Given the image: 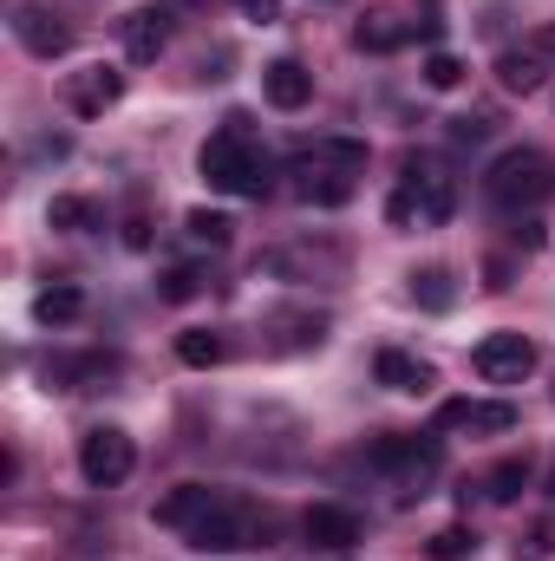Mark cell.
<instances>
[{"mask_svg": "<svg viewBox=\"0 0 555 561\" xmlns=\"http://www.w3.org/2000/svg\"><path fill=\"white\" fill-rule=\"evenodd\" d=\"M360 170H366V144L360 138H314L287 157V190L301 203H314V209H340V203H353Z\"/></svg>", "mask_w": 555, "mask_h": 561, "instance_id": "cell-1", "label": "cell"}, {"mask_svg": "<svg viewBox=\"0 0 555 561\" xmlns=\"http://www.w3.org/2000/svg\"><path fill=\"white\" fill-rule=\"evenodd\" d=\"M196 163H203V183L223 190V196H249V203H262V190H269V150L256 144V131H249L242 112L223 118V131L203 144Z\"/></svg>", "mask_w": 555, "mask_h": 561, "instance_id": "cell-2", "label": "cell"}, {"mask_svg": "<svg viewBox=\"0 0 555 561\" xmlns=\"http://www.w3.org/2000/svg\"><path fill=\"white\" fill-rule=\"evenodd\" d=\"M484 196H490L497 209H543V203L555 196V163L536 150V144H510V150L490 157Z\"/></svg>", "mask_w": 555, "mask_h": 561, "instance_id": "cell-3", "label": "cell"}, {"mask_svg": "<svg viewBox=\"0 0 555 561\" xmlns=\"http://www.w3.org/2000/svg\"><path fill=\"white\" fill-rule=\"evenodd\" d=\"M451 209H457V190H451V176L431 157H412L399 190L386 196V222L393 229H438V222H451Z\"/></svg>", "mask_w": 555, "mask_h": 561, "instance_id": "cell-4", "label": "cell"}, {"mask_svg": "<svg viewBox=\"0 0 555 561\" xmlns=\"http://www.w3.org/2000/svg\"><path fill=\"white\" fill-rule=\"evenodd\" d=\"M366 463L399 477V483H431L444 470V444L438 437H412V431H386V437L366 444Z\"/></svg>", "mask_w": 555, "mask_h": 561, "instance_id": "cell-5", "label": "cell"}, {"mask_svg": "<svg viewBox=\"0 0 555 561\" xmlns=\"http://www.w3.org/2000/svg\"><path fill=\"white\" fill-rule=\"evenodd\" d=\"M132 463H138L132 431H118V424H92V431L79 437V477H86L92 490L125 483V477H132Z\"/></svg>", "mask_w": 555, "mask_h": 561, "instance_id": "cell-6", "label": "cell"}, {"mask_svg": "<svg viewBox=\"0 0 555 561\" xmlns=\"http://www.w3.org/2000/svg\"><path fill=\"white\" fill-rule=\"evenodd\" d=\"M471 373L484 379V386H523L530 373H536V340H523V333H484L477 346H471Z\"/></svg>", "mask_w": 555, "mask_h": 561, "instance_id": "cell-7", "label": "cell"}, {"mask_svg": "<svg viewBox=\"0 0 555 561\" xmlns=\"http://www.w3.org/2000/svg\"><path fill=\"white\" fill-rule=\"evenodd\" d=\"M190 549H262V542H256V510L223 490V503L190 529Z\"/></svg>", "mask_w": 555, "mask_h": 561, "instance_id": "cell-8", "label": "cell"}, {"mask_svg": "<svg viewBox=\"0 0 555 561\" xmlns=\"http://www.w3.org/2000/svg\"><path fill=\"white\" fill-rule=\"evenodd\" d=\"M438 431L510 437V431H517V405H510V399H444V405H438Z\"/></svg>", "mask_w": 555, "mask_h": 561, "instance_id": "cell-9", "label": "cell"}, {"mask_svg": "<svg viewBox=\"0 0 555 561\" xmlns=\"http://www.w3.org/2000/svg\"><path fill=\"white\" fill-rule=\"evenodd\" d=\"M118 99H125V72L118 66H79V72H66V105L79 118H105Z\"/></svg>", "mask_w": 555, "mask_h": 561, "instance_id": "cell-10", "label": "cell"}, {"mask_svg": "<svg viewBox=\"0 0 555 561\" xmlns=\"http://www.w3.org/2000/svg\"><path fill=\"white\" fill-rule=\"evenodd\" d=\"M13 39H20L33 59H59V53L72 46V33H66L46 7H33V0H20V7H13Z\"/></svg>", "mask_w": 555, "mask_h": 561, "instance_id": "cell-11", "label": "cell"}, {"mask_svg": "<svg viewBox=\"0 0 555 561\" xmlns=\"http://www.w3.org/2000/svg\"><path fill=\"white\" fill-rule=\"evenodd\" d=\"M216 503H223V490H209V483H177V490L157 503V523H163V529H177V536H190Z\"/></svg>", "mask_w": 555, "mask_h": 561, "instance_id": "cell-12", "label": "cell"}, {"mask_svg": "<svg viewBox=\"0 0 555 561\" xmlns=\"http://www.w3.org/2000/svg\"><path fill=\"white\" fill-rule=\"evenodd\" d=\"M301 529H307V542H314V549H333V556L360 542V516H353L347 503H314V510L301 516Z\"/></svg>", "mask_w": 555, "mask_h": 561, "instance_id": "cell-13", "label": "cell"}, {"mask_svg": "<svg viewBox=\"0 0 555 561\" xmlns=\"http://www.w3.org/2000/svg\"><path fill=\"white\" fill-rule=\"evenodd\" d=\"M262 99H269L275 112H301V105L314 99V72H307L301 59H275V66H262Z\"/></svg>", "mask_w": 555, "mask_h": 561, "instance_id": "cell-14", "label": "cell"}, {"mask_svg": "<svg viewBox=\"0 0 555 561\" xmlns=\"http://www.w3.org/2000/svg\"><path fill=\"white\" fill-rule=\"evenodd\" d=\"M163 46H170V13H163V7H132V13H125V53H132L138 66H150Z\"/></svg>", "mask_w": 555, "mask_h": 561, "instance_id": "cell-15", "label": "cell"}, {"mask_svg": "<svg viewBox=\"0 0 555 561\" xmlns=\"http://www.w3.org/2000/svg\"><path fill=\"white\" fill-rule=\"evenodd\" d=\"M543 79H550V59H543L536 46H510V53H497V85H503V92L530 99Z\"/></svg>", "mask_w": 555, "mask_h": 561, "instance_id": "cell-16", "label": "cell"}, {"mask_svg": "<svg viewBox=\"0 0 555 561\" xmlns=\"http://www.w3.org/2000/svg\"><path fill=\"white\" fill-rule=\"evenodd\" d=\"M373 379H380L386 392H431V366L412 359V353H399V346H386V353L373 359Z\"/></svg>", "mask_w": 555, "mask_h": 561, "instance_id": "cell-17", "label": "cell"}, {"mask_svg": "<svg viewBox=\"0 0 555 561\" xmlns=\"http://www.w3.org/2000/svg\"><path fill=\"white\" fill-rule=\"evenodd\" d=\"M46 222L66 229V236H92V229H105V209L92 196H53L46 203Z\"/></svg>", "mask_w": 555, "mask_h": 561, "instance_id": "cell-18", "label": "cell"}, {"mask_svg": "<svg viewBox=\"0 0 555 561\" xmlns=\"http://www.w3.org/2000/svg\"><path fill=\"white\" fill-rule=\"evenodd\" d=\"M79 313H86V294H79L72 280H59V287H46V294L33 300V320H39V327H72Z\"/></svg>", "mask_w": 555, "mask_h": 561, "instance_id": "cell-19", "label": "cell"}, {"mask_svg": "<svg viewBox=\"0 0 555 561\" xmlns=\"http://www.w3.org/2000/svg\"><path fill=\"white\" fill-rule=\"evenodd\" d=\"M353 46H360V53H393V46H406V26H399L393 13H366V20L353 26Z\"/></svg>", "mask_w": 555, "mask_h": 561, "instance_id": "cell-20", "label": "cell"}, {"mask_svg": "<svg viewBox=\"0 0 555 561\" xmlns=\"http://www.w3.org/2000/svg\"><path fill=\"white\" fill-rule=\"evenodd\" d=\"M523 483H530V463H523V457H503V463L484 477V496H490V503H517Z\"/></svg>", "mask_w": 555, "mask_h": 561, "instance_id": "cell-21", "label": "cell"}, {"mask_svg": "<svg viewBox=\"0 0 555 561\" xmlns=\"http://www.w3.org/2000/svg\"><path fill=\"white\" fill-rule=\"evenodd\" d=\"M177 359H183V366H216V359H223V333H209V327L177 333Z\"/></svg>", "mask_w": 555, "mask_h": 561, "instance_id": "cell-22", "label": "cell"}, {"mask_svg": "<svg viewBox=\"0 0 555 561\" xmlns=\"http://www.w3.org/2000/svg\"><path fill=\"white\" fill-rule=\"evenodd\" d=\"M183 229H190L196 242H209V249H229V236H236V222H229L223 209H190V216H183Z\"/></svg>", "mask_w": 555, "mask_h": 561, "instance_id": "cell-23", "label": "cell"}, {"mask_svg": "<svg viewBox=\"0 0 555 561\" xmlns=\"http://www.w3.org/2000/svg\"><path fill=\"white\" fill-rule=\"evenodd\" d=\"M412 294H418V307H431V313H444V307L457 300L444 268H418V275H412Z\"/></svg>", "mask_w": 555, "mask_h": 561, "instance_id": "cell-24", "label": "cell"}, {"mask_svg": "<svg viewBox=\"0 0 555 561\" xmlns=\"http://www.w3.org/2000/svg\"><path fill=\"white\" fill-rule=\"evenodd\" d=\"M471 556H477V536H471V529L451 523V529L431 536V561H471Z\"/></svg>", "mask_w": 555, "mask_h": 561, "instance_id": "cell-25", "label": "cell"}, {"mask_svg": "<svg viewBox=\"0 0 555 561\" xmlns=\"http://www.w3.org/2000/svg\"><path fill=\"white\" fill-rule=\"evenodd\" d=\"M424 85H431V92L464 85V59H457V53H431V59H424Z\"/></svg>", "mask_w": 555, "mask_h": 561, "instance_id": "cell-26", "label": "cell"}, {"mask_svg": "<svg viewBox=\"0 0 555 561\" xmlns=\"http://www.w3.org/2000/svg\"><path fill=\"white\" fill-rule=\"evenodd\" d=\"M490 138V118H451V144H484Z\"/></svg>", "mask_w": 555, "mask_h": 561, "instance_id": "cell-27", "label": "cell"}, {"mask_svg": "<svg viewBox=\"0 0 555 561\" xmlns=\"http://www.w3.org/2000/svg\"><path fill=\"white\" fill-rule=\"evenodd\" d=\"M190 294H196V275L190 268H170L163 275V300H190Z\"/></svg>", "mask_w": 555, "mask_h": 561, "instance_id": "cell-28", "label": "cell"}, {"mask_svg": "<svg viewBox=\"0 0 555 561\" xmlns=\"http://www.w3.org/2000/svg\"><path fill=\"white\" fill-rule=\"evenodd\" d=\"M236 7H242V13H249L256 26H275V20H281V7H275V0H236Z\"/></svg>", "mask_w": 555, "mask_h": 561, "instance_id": "cell-29", "label": "cell"}, {"mask_svg": "<svg viewBox=\"0 0 555 561\" xmlns=\"http://www.w3.org/2000/svg\"><path fill=\"white\" fill-rule=\"evenodd\" d=\"M530 46H536V53H543V59H555V26H543V33H536V39H530Z\"/></svg>", "mask_w": 555, "mask_h": 561, "instance_id": "cell-30", "label": "cell"}, {"mask_svg": "<svg viewBox=\"0 0 555 561\" xmlns=\"http://www.w3.org/2000/svg\"><path fill=\"white\" fill-rule=\"evenodd\" d=\"M550 496H555V470H550Z\"/></svg>", "mask_w": 555, "mask_h": 561, "instance_id": "cell-31", "label": "cell"}]
</instances>
